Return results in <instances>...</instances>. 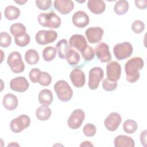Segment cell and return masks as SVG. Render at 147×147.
I'll return each instance as SVG.
<instances>
[{"label": "cell", "mask_w": 147, "mask_h": 147, "mask_svg": "<svg viewBox=\"0 0 147 147\" xmlns=\"http://www.w3.org/2000/svg\"><path fill=\"white\" fill-rule=\"evenodd\" d=\"M144 64V60L140 57H133L126 63L125 71L127 82L134 83L139 79L140 77L139 71L142 69Z\"/></svg>", "instance_id": "cell-1"}, {"label": "cell", "mask_w": 147, "mask_h": 147, "mask_svg": "<svg viewBox=\"0 0 147 147\" xmlns=\"http://www.w3.org/2000/svg\"><path fill=\"white\" fill-rule=\"evenodd\" d=\"M40 25L51 29H57L61 25V18L54 12L40 13L37 17Z\"/></svg>", "instance_id": "cell-2"}, {"label": "cell", "mask_w": 147, "mask_h": 147, "mask_svg": "<svg viewBox=\"0 0 147 147\" xmlns=\"http://www.w3.org/2000/svg\"><path fill=\"white\" fill-rule=\"evenodd\" d=\"M54 90L58 99L61 102H68L72 97L73 91L68 83L63 80L57 81L54 85Z\"/></svg>", "instance_id": "cell-3"}, {"label": "cell", "mask_w": 147, "mask_h": 147, "mask_svg": "<svg viewBox=\"0 0 147 147\" xmlns=\"http://www.w3.org/2000/svg\"><path fill=\"white\" fill-rule=\"evenodd\" d=\"M7 63L14 73L18 74L24 71L25 64L22 60L21 55L18 52H11L8 56Z\"/></svg>", "instance_id": "cell-4"}, {"label": "cell", "mask_w": 147, "mask_h": 147, "mask_svg": "<svg viewBox=\"0 0 147 147\" xmlns=\"http://www.w3.org/2000/svg\"><path fill=\"white\" fill-rule=\"evenodd\" d=\"M133 51L132 45L129 42L117 44L113 48V53L117 59L122 60L130 57Z\"/></svg>", "instance_id": "cell-5"}, {"label": "cell", "mask_w": 147, "mask_h": 147, "mask_svg": "<svg viewBox=\"0 0 147 147\" xmlns=\"http://www.w3.org/2000/svg\"><path fill=\"white\" fill-rule=\"evenodd\" d=\"M30 123V118L25 114H22L11 120L10 123V128L13 132L18 133L29 127Z\"/></svg>", "instance_id": "cell-6"}, {"label": "cell", "mask_w": 147, "mask_h": 147, "mask_svg": "<svg viewBox=\"0 0 147 147\" xmlns=\"http://www.w3.org/2000/svg\"><path fill=\"white\" fill-rule=\"evenodd\" d=\"M57 38V33L53 30H39L35 35L36 41L40 45H46L54 42Z\"/></svg>", "instance_id": "cell-7"}, {"label": "cell", "mask_w": 147, "mask_h": 147, "mask_svg": "<svg viewBox=\"0 0 147 147\" xmlns=\"http://www.w3.org/2000/svg\"><path fill=\"white\" fill-rule=\"evenodd\" d=\"M103 70L99 67L91 68L89 71L88 87L91 90H96L99 84L100 80L103 78Z\"/></svg>", "instance_id": "cell-8"}, {"label": "cell", "mask_w": 147, "mask_h": 147, "mask_svg": "<svg viewBox=\"0 0 147 147\" xmlns=\"http://www.w3.org/2000/svg\"><path fill=\"white\" fill-rule=\"evenodd\" d=\"M85 113L82 109H76L71 114L67 120V125L72 129L79 128L84 120Z\"/></svg>", "instance_id": "cell-9"}, {"label": "cell", "mask_w": 147, "mask_h": 147, "mask_svg": "<svg viewBox=\"0 0 147 147\" xmlns=\"http://www.w3.org/2000/svg\"><path fill=\"white\" fill-rule=\"evenodd\" d=\"M121 66L117 61H111L106 65L107 78L111 81L117 82L121 78Z\"/></svg>", "instance_id": "cell-10"}, {"label": "cell", "mask_w": 147, "mask_h": 147, "mask_svg": "<svg viewBox=\"0 0 147 147\" xmlns=\"http://www.w3.org/2000/svg\"><path fill=\"white\" fill-rule=\"evenodd\" d=\"M95 54L102 63L109 62L111 60V55L109 51V46L105 43L100 42L95 48Z\"/></svg>", "instance_id": "cell-11"}, {"label": "cell", "mask_w": 147, "mask_h": 147, "mask_svg": "<svg viewBox=\"0 0 147 147\" xmlns=\"http://www.w3.org/2000/svg\"><path fill=\"white\" fill-rule=\"evenodd\" d=\"M122 122V118L119 114L116 112L111 113L105 119V127L110 131L116 130Z\"/></svg>", "instance_id": "cell-12"}, {"label": "cell", "mask_w": 147, "mask_h": 147, "mask_svg": "<svg viewBox=\"0 0 147 147\" xmlns=\"http://www.w3.org/2000/svg\"><path fill=\"white\" fill-rule=\"evenodd\" d=\"M103 33V29L98 26L89 28L85 32L87 40L91 44H95L100 41Z\"/></svg>", "instance_id": "cell-13"}, {"label": "cell", "mask_w": 147, "mask_h": 147, "mask_svg": "<svg viewBox=\"0 0 147 147\" xmlns=\"http://www.w3.org/2000/svg\"><path fill=\"white\" fill-rule=\"evenodd\" d=\"M29 86V84L25 77L18 76L12 79L10 82V88L16 92H24L26 91Z\"/></svg>", "instance_id": "cell-14"}, {"label": "cell", "mask_w": 147, "mask_h": 147, "mask_svg": "<svg viewBox=\"0 0 147 147\" xmlns=\"http://www.w3.org/2000/svg\"><path fill=\"white\" fill-rule=\"evenodd\" d=\"M69 78L72 84L77 88L82 87L86 82L85 74L82 70L79 68H75L71 72Z\"/></svg>", "instance_id": "cell-15"}, {"label": "cell", "mask_w": 147, "mask_h": 147, "mask_svg": "<svg viewBox=\"0 0 147 147\" xmlns=\"http://www.w3.org/2000/svg\"><path fill=\"white\" fill-rule=\"evenodd\" d=\"M53 5L55 9L63 15L71 12L74 7V3L71 0H55Z\"/></svg>", "instance_id": "cell-16"}, {"label": "cell", "mask_w": 147, "mask_h": 147, "mask_svg": "<svg viewBox=\"0 0 147 147\" xmlns=\"http://www.w3.org/2000/svg\"><path fill=\"white\" fill-rule=\"evenodd\" d=\"M72 21L74 25L79 28L86 27L90 21L89 17L86 13L79 10L75 12L72 17Z\"/></svg>", "instance_id": "cell-17"}, {"label": "cell", "mask_w": 147, "mask_h": 147, "mask_svg": "<svg viewBox=\"0 0 147 147\" xmlns=\"http://www.w3.org/2000/svg\"><path fill=\"white\" fill-rule=\"evenodd\" d=\"M69 44L71 47H74L78 51L83 52L87 47V43L85 37L81 34H75L72 35L69 40Z\"/></svg>", "instance_id": "cell-18"}, {"label": "cell", "mask_w": 147, "mask_h": 147, "mask_svg": "<svg viewBox=\"0 0 147 147\" xmlns=\"http://www.w3.org/2000/svg\"><path fill=\"white\" fill-rule=\"evenodd\" d=\"M87 7L95 14H100L106 9L105 3L102 0H89L87 2Z\"/></svg>", "instance_id": "cell-19"}, {"label": "cell", "mask_w": 147, "mask_h": 147, "mask_svg": "<svg viewBox=\"0 0 147 147\" xmlns=\"http://www.w3.org/2000/svg\"><path fill=\"white\" fill-rule=\"evenodd\" d=\"M18 103V99L17 96L14 94L9 93L6 94L3 98V106L7 110H14L17 107Z\"/></svg>", "instance_id": "cell-20"}, {"label": "cell", "mask_w": 147, "mask_h": 147, "mask_svg": "<svg viewBox=\"0 0 147 147\" xmlns=\"http://www.w3.org/2000/svg\"><path fill=\"white\" fill-rule=\"evenodd\" d=\"M114 145L115 147H134L135 143L131 137L125 135H119L115 138Z\"/></svg>", "instance_id": "cell-21"}, {"label": "cell", "mask_w": 147, "mask_h": 147, "mask_svg": "<svg viewBox=\"0 0 147 147\" xmlns=\"http://www.w3.org/2000/svg\"><path fill=\"white\" fill-rule=\"evenodd\" d=\"M59 57L60 59H65L69 51L72 49L66 39H61L56 45Z\"/></svg>", "instance_id": "cell-22"}, {"label": "cell", "mask_w": 147, "mask_h": 147, "mask_svg": "<svg viewBox=\"0 0 147 147\" xmlns=\"http://www.w3.org/2000/svg\"><path fill=\"white\" fill-rule=\"evenodd\" d=\"M53 94L51 90L43 89L38 94V101L42 105L49 106L53 101Z\"/></svg>", "instance_id": "cell-23"}, {"label": "cell", "mask_w": 147, "mask_h": 147, "mask_svg": "<svg viewBox=\"0 0 147 147\" xmlns=\"http://www.w3.org/2000/svg\"><path fill=\"white\" fill-rule=\"evenodd\" d=\"M52 111L46 105H42L38 107L36 111V117L40 121H47L51 116Z\"/></svg>", "instance_id": "cell-24"}, {"label": "cell", "mask_w": 147, "mask_h": 147, "mask_svg": "<svg viewBox=\"0 0 147 147\" xmlns=\"http://www.w3.org/2000/svg\"><path fill=\"white\" fill-rule=\"evenodd\" d=\"M4 16L8 20H14L18 18L20 16V10L16 6L9 5L4 10Z\"/></svg>", "instance_id": "cell-25"}, {"label": "cell", "mask_w": 147, "mask_h": 147, "mask_svg": "<svg viewBox=\"0 0 147 147\" xmlns=\"http://www.w3.org/2000/svg\"><path fill=\"white\" fill-rule=\"evenodd\" d=\"M38 53L33 49L28 50L25 54V60L29 65H34L37 64L39 61Z\"/></svg>", "instance_id": "cell-26"}, {"label": "cell", "mask_w": 147, "mask_h": 147, "mask_svg": "<svg viewBox=\"0 0 147 147\" xmlns=\"http://www.w3.org/2000/svg\"><path fill=\"white\" fill-rule=\"evenodd\" d=\"M129 7V5L127 1L121 0L115 3L114 7V10L117 15L122 16L127 11Z\"/></svg>", "instance_id": "cell-27"}, {"label": "cell", "mask_w": 147, "mask_h": 147, "mask_svg": "<svg viewBox=\"0 0 147 147\" xmlns=\"http://www.w3.org/2000/svg\"><path fill=\"white\" fill-rule=\"evenodd\" d=\"M26 29L24 25L21 23H16L12 24L10 27V32L15 37L22 36L26 33Z\"/></svg>", "instance_id": "cell-28"}, {"label": "cell", "mask_w": 147, "mask_h": 147, "mask_svg": "<svg viewBox=\"0 0 147 147\" xmlns=\"http://www.w3.org/2000/svg\"><path fill=\"white\" fill-rule=\"evenodd\" d=\"M56 48L53 47H47L42 51V57L45 61H51L53 60L56 55Z\"/></svg>", "instance_id": "cell-29"}, {"label": "cell", "mask_w": 147, "mask_h": 147, "mask_svg": "<svg viewBox=\"0 0 147 147\" xmlns=\"http://www.w3.org/2000/svg\"><path fill=\"white\" fill-rule=\"evenodd\" d=\"M138 128L137 122L132 119L126 120L123 124V129L125 132L127 134H132L134 133Z\"/></svg>", "instance_id": "cell-30"}, {"label": "cell", "mask_w": 147, "mask_h": 147, "mask_svg": "<svg viewBox=\"0 0 147 147\" xmlns=\"http://www.w3.org/2000/svg\"><path fill=\"white\" fill-rule=\"evenodd\" d=\"M80 58V55L78 52H77L75 50L71 49L65 59L69 65H75L79 62Z\"/></svg>", "instance_id": "cell-31"}, {"label": "cell", "mask_w": 147, "mask_h": 147, "mask_svg": "<svg viewBox=\"0 0 147 147\" xmlns=\"http://www.w3.org/2000/svg\"><path fill=\"white\" fill-rule=\"evenodd\" d=\"M30 36L27 33L14 37V42L16 44L20 47H24L28 45L30 42Z\"/></svg>", "instance_id": "cell-32"}, {"label": "cell", "mask_w": 147, "mask_h": 147, "mask_svg": "<svg viewBox=\"0 0 147 147\" xmlns=\"http://www.w3.org/2000/svg\"><path fill=\"white\" fill-rule=\"evenodd\" d=\"M52 80L49 74L47 72H41L38 78V83L41 86H48L51 84Z\"/></svg>", "instance_id": "cell-33"}, {"label": "cell", "mask_w": 147, "mask_h": 147, "mask_svg": "<svg viewBox=\"0 0 147 147\" xmlns=\"http://www.w3.org/2000/svg\"><path fill=\"white\" fill-rule=\"evenodd\" d=\"M11 43L10 35L6 32H2L0 34V45L3 48H7Z\"/></svg>", "instance_id": "cell-34"}, {"label": "cell", "mask_w": 147, "mask_h": 147, "mask_svg": "<svg viewBox=\"0 0 147 147\" xmlns=\"http://www.w3.org/2000/svg\"><path fill=\"white\" fill-rule=\"evenodd\" d=\"M118 86L117 82L111 81L109 79H105L103 80L102 83L103 88L106 91H111L117 88Z\"/></svg>", "instance_id": "cell-35"}, {"label": "cell", "mask_w": 147, "mask_h": 147, "mask_svg": "<svg viewBox=\"0 0 147 147\" xmlns=\"http://www.w3.org/2000/svg\"><path fill=\"white\" fill-rule=\"evenodd\" d=\"M83 58L86 61H91L94 57V50L90 45H87L86 48L81 52Z\"/></svg>", "instance_id": "cell-36"}, {"label": "cell", "mask_w": 147, "mask_h": 147, "mask_svg": "<svg viewBox=\"0 0 147 147\" xmlns=\"http://www.w3.org/2000/svg\"><path fill=\"white\" fill-rule=\"evenodd\" d=\"M83 133L86 137H92L94 136L96 131V127L92 123L86 124L83 129Z\"/></svg>", "instance_id": "cell-37"}, {"label": "cell", "mask_w": 147, "mask_h": 147, "mask_svg": "<svg viewBox=\"0 0 147 147\" xmlns=\"http://www.w3.org/2000/svg\"><path fill=\"white\" fill-rule=\"evenodd\" d=\"M131 28L135 33H141L145 29V24L141 20H136L132 23Z\"/></svg>", "instance_id": "cell-38"}, {"label": "cell", "mask_w": 147, "mask_h": 147, "mask_svg": "<svg viewBox=\"0 0 147 147\" xmlns=\"http://www.w3.org/2000/svg\"><path fill=\"white\" fill-rule=\"evenodd\" d=\"M36 4L40 10H47L51 7L52 1L51 0H38L36 1Z\"/></svg>", "instance_id": "cell-39"}, {"label": "cell", "mask_w": 147, "mask_h": 147, "mask_svg": "<svg viewBox=\"0 0 147 147\" xmlns=\"http://www.w3.org/2000/svg\"><path fill=\"white\" fill-rule=\"evenodd\" d=\"M41 72V71L40 69L37 68H34L32 69L29 74V76L30 81L33 83H38V78L39 76V75Z\"/></svg>", "instance_id": "cell-40"}, {"label": "cell", "mask_w": 147, "mask_h": 147, "mask_svg": "<svg viewBox=\"0 0 147 147\" xmlns=\"http://www.w3.org/2000/svg\"><path fill=\"white\" fill-rule=\"evenodd\" d=\"M135 4L137 7L140 9H145L147 7V1L143 0V1H139L136 0L135 1Z\"/></svg>", "instance_id": "cell-41"}, {"label": "cell", "mask_w": 147, "mask_h": 147, "mask_svg": "<svg viewBox=\"0 0 147 147\" xmlns=\"http://www.w3.org/2000/svg\"><path fill=\"white\" fill-rule=\"evenodd\" d=\"M140 141L144 146H146V130L142 131L140 135Z\"/></svg>", "instance_id": "cell-42"}, {"label": "cell", "mask_w": 147, "mask_h": 147, "mask_svg": "<svg viewBox=\"0 0 147 147\" xmlns=\"http://www.w3.org/2000/svg\"><path fill=\"white\" fill-rule=\"evenodd\" d=\"M80 146H85V147H87V146H94V145L91 142H90L88 141H85L83 142L80 145Z\"/></svg>", "instance_id": "cell-43"}, {"label": "cell", "mask_w": 147, "mask_h": 147, "mask_svg": "<svg viewBox=\"0 0 147 147\" xmlns=\"http://www.w3.org/2000/svg\"><path fill=\"white\" fill-rule=\"evenodd\" d=\"M27 2V1H15V2H16L17 3L22 5H24V3H25Z\"/></svg>", "instance_id": "cell-44"}, {"label": "cell", "mask_w": 147, "mask_h": 147, "mask_svg": "<svg viewBox=\"0 0 147 147\" xmlns=\"http://www.w3.org/2000/svg\"><path fill=\"white\" fill-rule=\"evenodd\" d=\"M20 146V145L18 144H17L16 142H11V144H9L8 145H7V146Z\"/></svg>", "instance_id": "cell-45"}]
</instances>
